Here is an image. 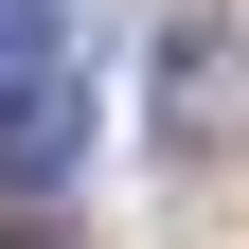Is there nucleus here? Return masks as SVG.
<instances>
[{
    "instance_id": "obj_1",
    "label": "nucleus",
    "mask_w": 249,
    "mask_h": 249,
    "mask_svg": "<svg viewBox=\"0 0 249 249\" xmlns=\"http://www.w3.org/2000/svg\"><path fill=\"white\" fill-rule=\"evenodd\" d=\"M71 142H89V71H71V36L0 0V178H18V196H53V178H71Z\"/></svg>"
}]
</instances>
